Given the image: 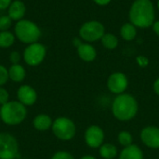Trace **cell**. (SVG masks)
<instances>
[{
  "mask_svg": "<svg viewBox=\"0 0 159 159\" xmlns=\"http://www.w3.org/2000/svg\"><path fill=\"white\" fill-rule=\"evenodd\" d=\"M9 60L12 62V64H18L20 60V54L18 51H13L9 55Z\"/></svg>",
  "mask_w": 159,
  "mask_h": 159,
  "instance_id": "27",
  "label": "cell"
},
{
  "mask_svg": "<svg viewBox=\"0 0 159 159\" xmlns=\"http://www.w3.org/2000/svg\"><path fill=\"white\" fill-rule=\"evenodd\" d=\"M137 62L139 63L140 66L145 67L148 64V59L144 56H139V57H137Z\"/></svg>",
  "mask_w": 159,
  "mask_h": 159,
  "instance_id": "28",
  "label": "cell"
},
{
  "mask_svg": "<svg viewBox=\"0 0 159 159\" xmlns=\"http://www.w3.org/2000/svg\"><path fill=\"white\" fill-rule=\"evenodd\" d=\"M142 141L148 147L159 148V129L156 127H147L141 133Z\"/></svg>",
  "mask_w": 159,
  "mask_h": 159,
  "instance_id": "12",
  "label": "cell"
},
{
  "mask_svg": "<svg viewBox=\"0 0 159 159\" xmlns=\"http://www.w3.org/2000/svg\"><path fill=\"white\" fill-rule=\"evenodd\" d=\"M132 24L141 28L151 26L155 20V9L150 0H135L129 11Z\"/></svg>",
  "mask_w": 159,
  "mask_h": 159,
  "instance_id": "1",
  "label": "cell"
},
{
  "mask_svg": "<svg viewBox=\"0 0 159 159\" xmlns=\"http://www.w3.org/2000/svg\"><path fill=\"white\" fill-rule=\"evenodd\" d=\"M102 45L106 48H108V49H114V48H116L117 47L118 40L112 34H104L103 36L102 37Z\"/></svg>",
  "mask_w": 159,
  "mask_h": 159,
  "instance_id": "21",
  "label": "cell"
},
{
  "mask_svg": "<svg viewBox=\"0 0 159 159\" xmlns=\"http://www.w3.org/2000/svg\"><path fill=\"white\" fill-rule=\"evenodd\" d=\"M17 98L24 106H32L37 101V93L33 87L29 85H22L18 89Z\"/></svg>",
  "mask_w": 159,
  "mask_h": 159,
  "instance_id": "9",
  "label": "cell"
},
{
  "mask_svg": "<svg viewBox=\"0 0 159 159\" xmlns=\"http://www.w3.org/2000/svg\"><path fill=\"white\" fill-rule=\"evenodd\" d=\"M19 157V143L10 133H0V159H17Z\"/></svg>",
  "mask_w": 159,
  "mask_h": 159,
  "instance_id": "6",
  "label": "cell"
},
{
  "mask_svg": "<svg viewBox=\"0 0 159 159\" xmlns=\"http://www.w3.org/2000/svg\"><path fill=\"white\" fill-rule=\"evenodd\" d=\"M27 116V109L19 101H9L0 107V118L8 126L21 124Z\"/></svg>",
  "mask_w": 159,
  "mask_h": 159,
  "instance_id": "2",
  "label": "cell"
},
{
  "mask_svg": "<svg viewBox=\"0 0 159 159\" xmlns=\"http://www.w3.org/2000/svg\"><path fill=\"white\" fill-rule=\"evenodd\" d=\"M7 102H9V93L6 89L0 87V106L7 103Z\"/></svg>",
  "mask_w": 159,
  "mask_h": 159,
  "instance_id": "25",
  "label": "cell"
},
{
  "mask_svg": "<svg viewBox=\"0 0 159 159\" xmlns=\"http://www.w3.org/2000/svg\"><path fill=\"white\" fill-rule=\"evenodd\" d=\"M79 34L84 40L88 42H93L103 36L104 27L99 21L96 20L88 21L81 26Z\"/></svg>",
  "mask_w": 159,
  "mask_h": 159,
  "instance_id": "8",
  "label": "cell"
},
{
  "mask_svg": "<svg viewBox=\"0 0 159 159\" xmlns=\"http://www.w3.org/2000/svg\"><path fill=\"white\" fill-rule=\"evenodd\" d=\"M81 44H82V43H81V41H80L79 39H77V38H75V39H74V45H75V47L78 48Z\"/></svg>",
  "mask_w": 159,
  "mask_h": 159,
  "instance_id": "33",
  "label": "cell"
},
{
  "mask_svg": "<svg viewBox=\"0 0 159 159\" xmlns=\"http://www.w3.org/2000/svg\"><path fill=\"white\" fill-rule=\"evenodd\" d=\"M14 35L8 31L0 32V48H9L14 43Z\"/></svg>",
  "mask_w": 159,
  "mask_h": 159,
  "instance_id": "19",
  "label": "cell"
},
{
  "mask_svg": "<svg viewBox=\"0 0 159 159\" xmlns=\"http://www.w3.org/2000/svg\"><path fill=\"white\" fill-rule=\"evenodd\" d=\"M103 138H104L103 131L102 130L101 128L97 126L89 127L85 133L86 143L89 147H92V148L100 147V145L103 142Z\"/></svg>",
  "mask_w": 159,
  "mask_h": 159,
  "instance_id": "11",
  "label": "cell"
},
{
  "mask_svg": "<svg viewBox=\"0 0 159 159\" xmlns=\"http://www.w3.org/2000/svg\"><path fill=\"white\" fill-rule=\"evenodd\" d=\"M15 34L20 41L26 44L35 43L40 35V29L31 20H20L15 25Z\"/></svg>",
  "mask_w": 159,
  "mask_h": 159,
  "instance_id": "4",
  "label": "cell"
},
{
  "mask_svg": "<svg viewBox=\"0 0 159 159\" xmlns=\"http://www.w3.org/2000/svg\"><path fill=\"white\" fill-rule=\"evenodd\" d=\"M46 57V48L37 42L30 44L23 52L24 61L30 66L40 64Z\"/></svg>",
  "mask_w": 159,
  "mask_h": 159,
  "instance_id": "7",
  "label": "cell"
},
{
  "mask_svg": "<svg viewBox=\"0 0 159 159\" xmlns=\"http://www.w3.org/2000/svg\"><path fill=\"white\" fill-rule=\"evenodd\" d=\"M25 5L19 0L12 2L8 7V16L11 20H20L25 14Z\"/></svg>",
  "mask_w": 159,
  "mask_h": 159,
  "instance_id": "14",
  "label": "cell"
},
{
  "mask_svg": "<svg viewBox=\"0 0 159 159\" xmlns=\"http://www.w3.org/2000/svg\"><path fill=\"white\" fill-rule=\"evenodd\" d=\"M114 116L119 120H129L135 116L138 110L136 100L129 94H120L117 96L112 106Z\"/></svg>",
  "mask_w": 159,
  "mask_h": 159,
  "instance_id": "3",
  "label": "cell"
},
{
  "mask_svg": "<svg viewBox=\"0 0 159 159\" xmlns=\"http://www.w3.org/2000/svg\"><path fill=\"white\" fill-rule=\"evenodd\" d=\"M11 4V0H0V9L4 10L7 9V7H9Z\"/></svg>",
  "mask_w": 159,
  "mask_h": 159,
  "instance_id": "29",
  "label": "cell"
},
{
  "mask_svg": "<svg viewBox=\"0 0 159 159\" xmlns=\"http://www.w3.org/2000/svg\"><path fill=\"white\" fill-rule=\"evenodd\" d=\"M118 141L121 145H123L125 147L129 146V145H131V143H132L131 134L127 131H122L118 135Z\"/></svg>",
  "mask_w": 159,
  "mask_h": 159,
  "instance_id": "22",
  "label": "cell"
},
{
  "mask_svg": "<svg viewBox=\"0 0 159 159\" xmlns=\"http://www.w3.org/2000/svg\"><path fill=\"white\" fill-rule=\"evenodd\" d=\"M12 20L9 18V16H1L0 17V31H7V29L11 26Z\"/></svg>",
  "mask_w": 159,
  "mask_h": 159,
  "instance_id": "23",
  "label": "cell"
},
{
  "mask_svg": "<svg viewBox=\"0 0 159 159\" xmlns=\"http://www.w3.org/2000/svg\"><path fill=\"white\" fill-rule=\"evenodd\" d=\"M100 154L103 158L113 159L116 156V148L110 143H106L101 147Z\"/></svg>",
  "mask_w": 159,
  "mask_h": 159,
  "instance_id": "20",
  "label": "cell"
},
{
  "mask_svg": "<svg viewBox=\"0 0 159 159\" xmlns=\"http://www.w3.org/2000/svg\"><path fill=\"white\" fill-rule=\"evenodd\" d=\"M80 159H95V157H91V156H85V157H81Z\"/></svg>",
  "mask_w": 159,
  "mask_h": 159,
  "instance_id": "34",
  "label": "cell"
},
{
  "mask_svg": "<svg viewBox=\"0 0 159 159\" xmlns=\"http://www.w3.org/2000/svg\"><path fill=\"white\" fill-rule=\"evenodd\" d=\"M53 134L61 141H69L75 135V125L67 117H59L53 121L52 124Z\"/></svg>",
  "mask_w": 159,
  "mask_h": 159,
  "instance_id": "5",
  "label": "cell"
},
{
  "mask_svg": "<svg viewBox=\"0 0 159 159\" xmlns=\"http://www.w3.org/2000/svg\"><path fill=\"white\" fill-rule=\"evenodd\" d=\"M119 159H143V155L138 146L131 144L121 152Z\"/></svg>",
  "mask_w": 159,
  "mask_h": 159,
  "instance_id": "17",
  "label": "cell"
},
{
  "mask_svg": "<svg viewBox=\"0 0 159 159\" xmlns=\"http://www.w3.org/2000/svg\"><path fill=\"white\" fill-rule=\"evenodd\" d=\"M154 89H155L156 93H157V95H159V78L156 80V82H155V84H154Z\"/></svg>",
  "mask_w": 159,
  "mask_h": 159,
  "instance_id": "31",
  "label": "cell"
},
{
  "mask_svg": "<svg viewBox=\"0 0 159 159\" xmlns=\"http://www.w3.org/2000/svg\"><path fill=\"white\" fill-rule=\"evenodd\" d=\"M79 57L85 61H92L96 58L95 48L89 44H81L77 48Z\"/></svg>",
  "mask_w": 159,
  "mask_h": 159,
  "instance_id": "16",
  "label": "cell"
},
{
  "mask_svg": "<svg viewBox=\"0 0 159 159\" xmlns=\"http://www.w3.org/2000/svg\"><path fill=\"white\" fill-rule=\"evenodd\" d=\"M8 78V70H7L5 66L0 64V87L5 85Z\"/></svg>",
  "mask_w": 159,
  "mask_h": 159,
  "instance_id": "24",
  "label": "cell"
},
{
  "mask_svg": "<svg viewBox=\"0 0 159 159\" xmlns=\"http://www.w3.org/2000/svg\"><path fill=\"white\" fill-rule=\"evenodd\" d=\"M26 76V72L23 66L20 64H12L8 69V77L16 83H20L24 80Z\"/></svg>",
  "mask_w": 159,
  "mask_h": 159,
  "instance_id": "15",
  "label": "cell"
},
{
  "mask_svg": "<svg viewBox=\"0 0 159 159\" xmlns=\"http://www.w3.org/2000/svg\"><path fill=\"white\" fill-rule=\"evenodd\" d=\"M0 107H1V106H0Z\"/></svg>",
  "mask_w": 159,
  "mask_h": 159,
  "instance_id": "36",
  "label": "cell"
},
{
  "mask_svg": "<svg viewBox=\"0 0 159 159\" xmlns=\"http://www.w3.org/2000/svg\"><path fill=\"white\" fill-rule=\"evenodd\" d=\"M51 159H75V157L68 152L59 151L52 156Z\"/></svg>",
  "mask_w": 159,
  "mask_h": 159,
  "instance_id": "26",
  "label": "cell"
},
{
  "mask_svg": "<svg viewBox=\"0 0 159 159\" xmlns=\"http://www.w3.org/2000/svg\"><path fill=\"white\" fill-rule=\"evenodd\" d=\"M95 3H97L98 5H101V6H104V5H107L111 0H93Z\"/></svg>",
  "mask_w": 159,
  "mask_h": 159,
  "instance_id": "30",
  "label": "cell"
},
{
  "mask_svg": "<svg viewBox=\"0 0 159 159\" xmlns=\"http://www.w3.org/2000/svg\"><path fill=\"white\" fill-rule=\"evenodd\" d=\"M120 34H121V36L125 40H128V41L133 40L136 36V34H137L136 27L132 23H125L121 27Z\"/></svg>",
  "mask_w": 159,
  "mask_h": 159,
  "instance_id": "18",
  "label": "cell"
},
{
  "mask_svg": "<svg viewBox=\"0 0 159 159\" xmlns=\"http://www.w3.org/2000/svg\"><path fill=\"white\" fill-rule=\"evenodd\" d=\"M53 124V120L48 115L39 114L33 120L34 128L38 131H47L48 130Z\"/></svg>",
  "mask_w": 159,
  "mask_h": 159,
  "instance_id": "13",
  "label": "cell"
},
{
  "mask_svg": "<svg viewBox=\"0 0 159 159\" xmlns=\"http://www.w3.org/2000/svg\"><path fill=\"white\" fill-rule=\"evenodd\" d=\"M153 28H154V31L156 32V34H157V35H159V20L154 23Z\"/></svg>",
  "mask_w": 159,
  "mask_h": 159,
  "instance_id": "32",
  "label": "cell"
},
{
  "mask_svg": "<svg viewBox=\"0 0 159 159\" xmlns=\"http://www.w3.org/2000/svg\"><path fill=\"white\" fill-rule=\"evenodd\" d=\"M107 86L110 91L116 94H120L124 92L128 87V79L126 75L122 73H115L110 75Z\"/></svg>",
  "mask_w": 159,
  "mask_h": 159,
  "instance_id": "10",
  "label": "cell"
},
{
  "mask_svg": "<svg viewBox=\"0 0 159 159\" xmlns=\"http://www.w3.org/2000/svg\"><path fill=\"white\" fill-rule=\"evenodd\" d=\"M158 7H159V1H158Z\"/></svg>",
  "mask_w": 159,
  "mask_h": 159,
  "instance_id": "35",
  "label": "cell"
}]
</instances>
